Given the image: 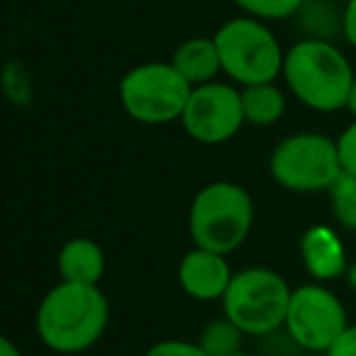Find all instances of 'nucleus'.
<instances>
[{
	"label": "nucleus",
	"instance_id": "obj_1",
	"mask_svg": "<svg viewBox=\"0 0 356 356\" xmlns=\"http://www.w3.org/2000/svg\"><path fill=\"white\" fill-rule=\"evenodd\" d=\"M110 302L98 286L59 281L37 307V334L56 354H81L108 330Z\"/></svg>",
	"mask_w": 356,
	"mask_h": 356
},
{
	"label": "nucleus",
	"instance_id": "obj_2",
	"mask_svg": "<svg viewBox=\"0 0 356 356\" xmlns=\"http://www.w3.org/2000/svg\"><path fill=\"white\" fill-rule=\"evenodd\" d=\"M354 76L351 61L330 40L305 37L286 51L283 61V81L291 93L317 113L344 110Z\"/></svg>",
	"mask_w": 356,
	"mask_h": 356
},
{
	"label": "nucleus",
	"instance_id": "obj_3",
	"mask_svg": "<svg viewBox=\"0 0 356 356\" xmlns=\"http://www.w3.org/2000/svg\"><path fill=\"white\" fill-rule=\"evenodd\" d=\"M254 227L252 195L232 181H215L195 193L188 210V232L195 247L232 254Z\"/></svg>",
	"mask_w": 356,
	"mask_h": 356
},
{
	"label": "nucleus",
	"instance_id": "obj_4",
	"mask_svg": "<svg viewBox=\"0 0 356 356\" xmlns=\"http://www.w3.org/2000/svg\"><path fill=\"white\" fill-rule=\"evenodd\" d=\"M215 44L222 61V74L234 83L257 86L271 83L283 76L286 51L271 27L257 17H232L215 32Z\"/></svg>",
	"mask_w": 356,
	"mask_h": 356
},
{
	"label": "nucleus",
	"instance_id": "obj_5",
	"mask_svg": "<svg viewBox=\"0 0 356 356\" xmlns=\"http://www.w3.org/2000/svg\"><path fill=\"white\" fill-rule=\"evenodd\" d=\"M291 296V286L281 273L264 266L242 268L232 276L222 298V315L244 334L268 337L286 325Z\"/></svg>",
	"mask_w": 356,
	"mask_h": 356
},
{
	"label": "nucleus",
	"instance_id": "obj_6",
	"mask_svg": "<svg viewBox=\"0 0 356 356\" xmlns=\"http://www.w3.org/2000/svg\"><path fill=\"white\" fill-rule=\"evenodd\" d=\"M193 86L171 61H147L122 76L118 86L124 113L142 124H168L181 120Z\"/></svg>",
	"mask_w": 356,
	"mask_h": 356
},
{
	"label": "nucleus",
	"instance_id": "obj_7",
	"mask_svg": "<svg viewBox=\"0 0 356 356\" xmlns=\"http://www.w3.org/2000/svg\"><path fill=\"white\" fill-rule=\"evenodd\" d=\"M268 171L281 188L293 193H327L344 168L337 139L317 132H298L276 144L268 159Z\"/></svg>",
	"mask_w": 356,
	"mask_h": 356
},
{
	"label": "nucleus",
	"instance_id": "obj_8",
	"mask_svg": "<svg viewBox=\"0 0 356 356\" xmlns=\"http://www.w3.org/2000/svg\"><path fill=\"white\" fill-rule=\"evenodd\" d=\"M346 325L349 320L341 300L322 283H307L293 291L283 330L298 349L327 354Z\"/></svg>",
	"mask_w": 356,
	"mask_h": 356
},
{
	"label": "nucleus",
	"instance_id": "obj_9",
	"mask_svg": "<svg viewBox=\"0 0 356 356\" xmlns=\"http://www.w3.org/2000/svg\"><path fill=\"white\" fill-rule=\"evenodd\" d=\"M244 122L242 90L220 81L195 86L181 115L186 134L200 144H225Z\"/></svg>",
	"mask_w": 356,
	"mask_h": 356
},
{
	"label": "nucleus",
	"instance_id": "obj_10",
	"mask_svg": "<svg viewBox=\"0 0 356 356\" xmlns=\"http://www.w3.org/2000/svg\"><path fill=\"white\" fill-rule=\"evenodd\" d=\"M232 276L227 257L203 247L191 249L178 264V283L195 300H222Z\"/></svg>",
	"mask_w": 356,
	"mask_h": 356
},
{
	"label": "nucleus",
	"instance_id": "obj_11",
	"mask_svg": "<svg viewBox=\"0 0 356 356\" xmlns=\"http://www.w3.org/2000/svg\"><path fill=\"white\" fill-rule=\"evenodd\" d=\"M300 259L305 271L315 281H332L339 278L349 268L346 249L337 229L330 225H312L300 237Z\"/></svg>",
	"mask_w": 356,
	"mask_h": 356
},
{
	"label": "nucleus",
	"instance_id": "obj_12",
	"mask_svg": "<svg viewBox=\"0 0 356 356\" xmlns=\"http://www.w3.org/2000/svg\"><path fill=\"white\" fill-rule=\"evenodd\" d=\"M56 271L61 281L98 286L105 273V254L98 242L88 237H74L59 249Z\"/></svg>",
	"mask_w": 356,
	"mask_h": 356
},
{
	"label": "nucleus",
	"instance_id": "obj_13",
	"mask_svg": "<svg viewBox=\"0 0 356 356\" xmlns=\"http://www.w3.org/2000/svg\"><path fill=\"white\" fill-rule=\"evenodd\" d=\"M171 64L178 69L191 86H203L222 74V61L215 44V37H191L181 42L171 56Z\"/></svg>",
	"mask_w": 356,
	"mask_h": 356
},
{
	"label": "nucleus",
	"instance_id": "obj_14",
	"mask_svg": "<svg viewBox=\"0 0 356 356\" xmlns=\"http://www.w3.org/2000/svg\"><path fill=\"white\" fill-rule=\"evenodd\" d=\"M242 108H244V120L249 124H254V127H271L286 113V95L276 86V81H271V83L244 86Z\"/></svg>",
	"mask_w": 356,
	"mask_h": 356
},
{
	"label": "nucleus",
	"instance_id": "obj_15",
	"mask_svg": "<svg viewBox=\"0 0 356 356\" xmlns=\"http://www.w3.org/2000/svg\"><path fill=\"white\" fill-rule=\"evenodd\" d=\"M198 344L208 356H234L242 351L244 344V332L229 320L227 315L215 317L200 330Z\"/></svg>",
	"mask_w": 356,
	"mask_h": 356
},
{
	"label": "nucleus",
	"instance_id": "obj_16",
	"mask_svg": "<svg viewBox=\"0 0 356 356\" xmlns=\"http://www.w3.org/2000/svg\"><path fill=\"white\" fill-rule=\"evenodd\" d=\"M296 17L312 40H330L334 32H341V13L334 10L330 0H305Z\"/></svg>",
	"mask_w": 356,
	"mask_h": 356
},
{
	"label": "nucleus",
	"instance_id": "obj_17",
	"mask_svg": "<svg viewBox=\"0 0 356 356\" xmlns=\"http://www.w3.org/2000/svg\"><path fill=\"white\" fill-rule=\"evenodd\" d=\"M330 210L334 220L349 232H356V176L341 171L339 178L327 191Z\"/></svg>",
	"mask_w": 356,
	"mask_h": 356
},
{
	"label": "nucleus",
	"instance_id": "obj_18",
	"mask_svg": "<svg viewBox=\"0 0 356 356\" xmlns=\"http://www.w3.org/2000/svg\"><path fill=\"white\" fill-rule=\"evenodd\" d=\"M232 3L249 17H257L264 22H278L296 17L305 0H232Z\"/></svg>",
	"mask_w": 356,
	"mask_h": 356
},
{
	"label": "nucleus",
	"instance_id": "obj_19",
	"mask_svg": "<svg viewBox=\"0 0 356 356\" xmlns=\"http://www.w3.org/2000/svg\"><path fill=\"white\" fill-rule=\"evenodd\" d=\"M144 356H208L198 341L188 339H161L152 344Z\"/></svg>",
	"mask_w": 356,
	"mask_h": 356
},
{
	"label": "nucleus",
	"instance_id": "obj_20",
	"mask_svg": "<svg viewBox=\"0 0 356 356\" xmlns=\"http://www.w3.org/2000/svg\"><path fill=\"white\" fill-rule=\"evenodd\" d=\"M337 147H339L341 168L346 173H351V176H356V120L339 134Z\"/></svg>",
	"mask_w": 356,
	"mask_h": 356
},
{
	"label": "nucleus",
	"instance_id": "obj_21",
	"mask_svg": "<svg viewBox=\"0 0 356 356\" xmlns=\"http://www.w3.org/2000/svg\"><path fill=\"white\" fill-rule=\"evenodd\" d=\"M327 356H356V325H346V330L327 349Z\"/></svg>",
	"mask_w": 356,
	"mask_h": 356
},
{
	"label": "nucleus",
	"instance_id": "obj_22",
	"mask_svg": "<svg viewBox=\"0 0 356 356\" xmlns=\"http://www.w3.org/2000/svg\"><path fill=\"white\" fill-rule=\"evenodd\" d=\"M341 37L356 49V0H346L341 10Z\"/></svg>",
	"mask_w": 356,
	"mask_h": 356
},
{
	"label": "nucleus",
	"instance_id": "obj_23",
	"mask_svg": "<svg viewBox=\"0 0 356 356\" xmlns=\"http://www.w3.org/2000/svg\"><path fill=\"white\" fill-rule=\"evenodd\" d=\"M0 356H22V351L10 337H0Z\"/></svg>",
	"mask_w": 356,
	"mask_h": 356
},
{
	"label": "nucleus",
	"instance_id": "obj_24",
	"mask_svg": "<svg viewBox=\"0 0 356 356\" xmlns=\"http://www.w3.org/2000/svg\"><path fill=\"white\" fill-rule=\"evenodd\" d=\"M344 278H346V283H349L351 291H356V261H354V264H349V268H346Z\"/></svg>",
	"mask_w": 356,
	"mask_h": 356
},
{
	"label": "nucleus",
	"instance_id": "obj_25",
	"mask_svg": "<svg viewBox=\"0 0 356 356\" xmlns=\"http://www.w3.org/2000/svg\"><path fill=\"white\" fill-rule=\"evenodd\" d=\"M346 110L356 118V76H354V83H351V93H349V103H346Z\"/></svg>",
	"mask_w": 356,
	"mask_h": 356
},
{
	"label": "nucleus",
	"instance_id": "obj_26",
	"mask_svg": "<svg viewBox=\"0 0 356 356\" xmlns=\"http://www.w3.org/2000/svg\"><path fill=\"white\" fill-rule=\"evenodd\" d=\"M234 356H259V354H249V351H237Z\"/></svg>",
	"mask_w": 356,
	"mask_h": 356
},
{
	"label": "nucleus",
	"instance_id": "obj_27",
	"mask_svg": "<svg viewBox=\"0 0 356 356\" xmlns=\"http://www.w3.org/2000/svg\"><path fill=\"white\" fill-rule=\"evenodd\" d=\"M310 356H327V354H310Z\"/></svg>",
	"mask_w": 356,
	"mask_h": 356
},
{
	"label": "nucleus",
	"instance_id": "obj_28",
	"mask_svg": "<svg viewBox=\"0 0 356 356\" xmlns=\"http://www.w3.org/2000/svg\"><path fill=\"white\" fill-rule=\"evenodd\" d=\"M344 3H346V0H344Z\"/></svg>",
	"mask_w": 356,
	"mask_h": 356
}]
</instances>
